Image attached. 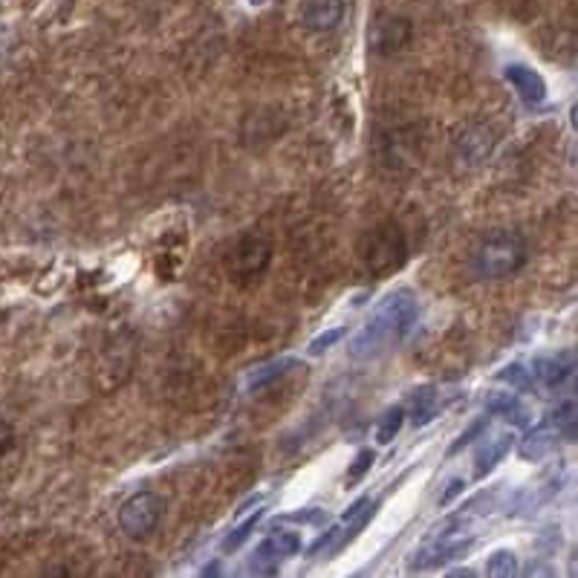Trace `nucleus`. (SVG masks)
<instances>
[{
  "label": "nucleus",
  "mask_w": 578,
  "mask_h": 578,
  "mask_svg": "<svg viewBox=\"0 0 578 578\" xmlns=\"http://www.w3.org/2000/svg\"><path fill=\"white\" fill-rule=\"evenodd\" d=\"M416 319V298L408 290L390 295L382 301V307L376 310L368 324L362 327V333L354 342V356L368 359V356H380L385 350H390L394 345H399L408 336V330L414 327Z\"/></svg>",
  "instance_id": "obj_1"
},
{
  "label": "nucleus",
  "mask_w": 578,
  "mask_h": 578,
  "mask_svg": "<svg viewBox=\"0 0 578 578\" xmlns=\"http://www.w3.org/2000/svg\"><path fill=\"white\" fill-rule=\"evenodd\" d=\"M301 550V541H298V536H293V532H269L264 541H260L258 553H255V567H260L264 562H284V558H290V555H295ZM252 567V570H255Z\"/></svg>",
  "instance_id": "obj_10"
},
{
  "label": "nucleus",
  "mask_w": 578,
  "mask_h": 578,
  "mask_svg": "<svg viewBox=\"0 0 578 578\" xmlns=\"http://www.w3.org/2000/svg\"><path fill=\"white\" fill-rule=\"evenodd\" d=\"M373 512H376V503H371L368 498H362L359 503H354V506L345 512V518L338 521L336 527L330 529L327 536L321 538L319 544L312 547V555H319L321 558V555L338 553V550H342L347 541H354L359 529H364V524L371 521Z\"/></svg>",
  "instance_id": "obj_6"
},
{
  "label": "nucleus",
  "mask_w": 578,
  "mask_h": 578,
  "mask_svg": "<svg viewBox=\"0 0 578 578\" xmlns=\"http://www.w3.org/2000/svg\"><path fill=\"white\" fill-rule=\"evenodd\" d=\"M258 521H260V512H255V515H252L249 521H243L241 527L232 529V536H229V538H226V541H223V550H226V553H232V550H237V547L246 544V538L252 536V529L258 527Z\"/></svg>",
  "instance_id": "obj_17"
},
{
  "label": "nucleus",
  "mask_w": 578,
  "mask_h": 578,
  "mask_svg": "<svg viewBox=\"0 0 578 578\" xmlns=\"http://www.w3.org/2000/svg\"><path fill=\"white\" fill-rule=\"evenodd\" d=\"M269 264H272V241L260 232H246L226 255V272L241 284L264 275Z\"/></svg>",
  "instance_id": "obj_4"
},
{
  "label": "nucleus",
  "mask_w": 578,
  "mask_h": 578,
  "mask_svg": "<svg viewBox=\"0 0 578 578\" xmlns=\"http://www.w3.org/2000/svg\"><path fill=\"white\" fill-rule=\"evenodd\" d=\"M527 264V243L518 232H492L475 252V272L484 281L515 275Z\"/></svg>",
  "instance_id": "obj_3"
},
{
  "label": "nucleus",
  "mask_w": 578,
  "mask_h": 578,
  "mask_svg": "<svg viewBox=\"0 0 578 578\" xmlns=\"http://www.w3.org/2000/svg\"><path fill=\"white\" fill-rule=\"evenodd\" d=\"M411 35H414V26L411 21L402 15H382L376 21L371 33L373 50L380 52V55H390V52H399L411 41Z\"/></svg>",
  "instance_id": "obj_7"
},
{
  "label": "nucleus",
  "mask_w": 578,
  "mask_h": 578,
  "mask_svg": "<svg viewBox=\"0 0 578 578\" xmlns=\"http://www.w3.org/2000/svg\"><path fill=\"white\" fill-rule=\"evenodd\" d=\"M486 573L494 578L515 576V573H518V558H515V553H510V550H501V553H494L492 558H489Z\"/></svg>",
  "instance_id": "obj_16"
},
{
  "label": "nucleus",
  "mask_w": 578,
  "mask_h": 578,
  "mask_svg": "<svg viewBox=\"0 0 578 578\" xmlns=\"http://www.w3.org/2000/svg\"><path fill=\"white\" fill-rule=\"evenodd\" d=\"M165 512V501L156 492H137L119 506L121 532L133 541H142L159 527Z\"/></svg>",
  "instance_id": "obj_5"
},
{
  "label": "nucleus",
  "mask_w": 578,
  "mask_h": 578,
  "mask_svg": "<svg viewBox=\"0 0 578 578\" xmlns=\"http://www.w3.org/2000/svg\"><path fill=\"white\" fill-rule=\"evenodd\" d=\"M460 492H463V484H460V480H454V484L449 486V492H446V494H442V498H440V506H449L451 498H458Z\"/></svg>",
  "instance_id": "obj_22"
},
{
  "label": "nucleus",
  "mask_w": 578,
  "mask_h": 578,
  "mask_svg": "<svg viewBox=\"0 0 578 578\" xmlns=\"http://www.w3.org/2000/svg\"><path fill=\"white\" fill-rule=\"evenodd\" d=\"M345 336V327H333L330 333H321L319 338H312L310 342V354L312 356H321L327 347H333L338 342V338Z\"/></svg>",
  "instance_id": "obj_19"
},
{
  "label": "nucleus",
  "mask_w": 578,
  "mask_h": 578,
  "mask_svg": "<svg viewBox=\"0 0 578 578\" xmlns=\"http://www.w3.org/2000/svg\"><path fill=\"white\" fill-rule=\"evenodd\" d=\"M371 466H373V451H362V454L356 458L354 472H347V484H356V480H359Z\"/></svg>",
  "instance_id": "obj_20"
},
{
  "label": "nucleus",
  "mask_w": 578,
  "mask_h": 578,
  "mask_svg": "<svg viewBox=\"0 0 578 578\" xmlns=\"http://www.w3.org/2000/svg\"><path fill=\"white\" fill-rule=\"evenodd\" d=\"M503 78L527 107H538V104L547 102V81L541 78V73H536L527 64H510L503 69Z\"/></svg>",
  "instance_id": "obj_8"
},
{
  "label": "nucleus",
  "mask_w": 578,
  "mask_h": 578,
  "mask_svg": "<svg viewBox=\"0 0 578 578\" xmlns=\"http://www.w3.org/2000/svg\"><path fill=\"white\" fill-rule=\"evenodd\" d=\"M252 7H260V3H264V0H249Z\"/></svg>",
  "instance_id": "obj_23"
},
{
  "label": "nucleus",
  "mask_w": 578,
  "mask_h": 578,
  "mask_svg": "<svg viewBox=\"0 0 578 578\" xmlns=\"http://www.w3.org/2000/svg\"><path fill=\"white\" fill-rule=\"evenodd\" d=\"M406 408H388V411L382 414L380 425H376V442L388 446L390 440H397V434L402 432V425H406Z\"/></svg>",
  "instance_id": "obj_15"
},
{
  "label": "nucleus",
  "mask_w": 578,
  "mask_h": 578,
  "mask_svg": "<svg viewBox=\"0 0 578 578\" xmlns=\"http://www.w3.org/2000/svg\"><path fill=\"white\" fill-rule=\"evenodd\" d=\"M570 376H573L570 354L564 356V359H541V362L536 364V373H532V380L544 382L547 388H562Z\"/></svg>",
  "instance_id": "obj_12"
},
{
  "label": "nucleus",
  "mask_w": 578,
  "mask_h": 578,
  "mask_svg": "<svg viewBox=\"0 0 578 578\" xmlns=\"http://www.w3.org/2000/svg\"><path fill=\"white\" fill-rule=\"evenodd\" d=\"M290 364L293 362H275V364H269V368H264V371H258V376H252L249 390H258V388H264L267 382L278 380V376H281V373H284Z\"/></svg>",
  "instance_id": "obj_18"
},
{
  "label": "nucleus",
  "mask_w": 578,
  "mask_h": 578,
  "mask_svg": "<svg viewBox=\"0 0 578 578\" xmlns=\"http://www.w3.org/2000/svg\"><path fill=\"white\" fill-rule=\"evenodd\" d=\"M345 17V0H304L301 21L310 33H333Z\"/></svg>",
  "instance_id": "obj_9"
},
{
  "label": "nucleus",
  "mask_w": 578,
  "mask_h": 578,
  "mask_svg": "<svg viewBox=\"0 0 578 578\" xmlns=\"http://www.w3.org/2000/svg\"><path fill=\"white\" fill-rule=\"evenodd\" d=\"M12 446H15V428L7 420H0V458L12 451Z\"/></svg>",
  "instance_id": "obj_21"
},
{
  "label": "nucleus",
  "mask_w": 578,
  "mask_h": 578,
  "mask_svg": "<svg viewBox=\"0 0 578 578\" xmlns=\"http://www.w3.org/2000/svg\"><path fill=\"white\" fill-rule=\"evenodd\" d=\"M555 442H562V437H558V432H555L553 425L544 423L538 432H532L527 437V442H524V449H521V454L529 460H536V458H544L547 451H553L555 449Z\"/></svg>",
  "instance_id": "obj_13"
},
{
  "label": "nucleus",
  "mask_w": 578,
  "mask_h": 578,
  "mask_svg": "<svg viewBox=\"0 0 578 578\" xmlns=\"http://www.w3.org/2000/svg\"><path fill=\"white\" fill-rule=\"evenodd\" d=\"M356 255L362 260V267L373 275H388L399 269L408 258V241L402 226L397 220H382L373 229L359 237Z\"/></svg>",
  "instance_id": "obj_2"
},
{
  "label": "nucleus",
  "mask_w": 578,
  "mask_h": 578,
  "mask_svg": "<svg viewBox=\"0 0 578 578\" xmlns=\"http://www.w3.org/2000/svg\"><path fill=\"white\" fill-rule=\"evenodd\" d=\"M510 442H512L510 434H503V437H498V440H492V442H484V446H480V451H477V460H475L477 472L475 475L484 477L486 472H492L494 463H498V460L506 454V449H510Z\"/></svg>",
  "instance_id": "obj_14"
},
{
  "label": "nucleus",
  "mask_w": 578,
  "mask_h": 578,
  "mask_svg": "<svg viewBox=\"0 0 578 578\" xmlns=\"http://www.w3.org/2000/svg\"><path fill=\"white\" fill-rule=\"evenodd\" d=\"M458 147L466 163H484L486 156L494 151V133L486 128H472L466 130V137L460 139Z\"/></svg>",
  "instance_id": "obj_11"
}]
</instances>
